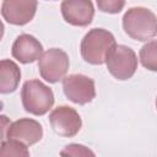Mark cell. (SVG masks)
Wrapping results in <instances>:
<instances>
[{
  "mask_svg": "<svg viewBox=\"0 0 157 157\" xmlns=\"http://www.w3.org/2000/svg\"><path fill=\"white\" fill-rule=\"evenodd\" d=\"M1 156H29V151L27 150V145L22 144L21 141L7 139L2 140L1 142V150H0Z\"/></svg>",
  "mask_w": 157,
  "mask_h": 157,
  "instance_id": "obj_14",
  "label": "cell"
},
{
  "mask_svg": "<svg viewBox=\"0 0 157 157\" xmlns=\"http://www.w3.org/2000/svg\"><path fill=\"white\" fill-rule=\"evenodd\" d=\"M125 33L140 42H146L157 36V17L146 7H130L123 16Z\"/></svg>",
  "mask_w": 157,
  "mask_h": 157,
  "instance_id": "obj_2",
  "label": "cell"
},
{
  "mask_svg": "<svg viewBox=\"0 0 157 157\" xmlns=\"http://www.w3.org/2000/svg\"><path fill=\"white\" fill-rule=\"evenodd\" d=\"M98 10L105 13H119L124 5L125 0H96Z\"/></svg>",
  "mask_w": 157,
  "mask_h": 157,
  "instance_id": "obj_15",
  "label": "cell"
},
{
  "mask_svg": "<svg viewBox=\"0 0 157 157\" xmlns=\"http://www.w3.org/2000/svg\"><path fill=\"white\" fill-rule=\"evenodd\" d=\"M25 110L33 115H44L54 104V93L49 86L39 80H28L21 90Z\"/></svg>",
  "mask_w": 157,
  "mask_h": 157,
  "instance_id": "obj_3",
  "label": "cell"
},
{
  "mask_svg": "<svg viewBox=\"0 0 157 157\" xmlns=\"http://www.w3.org/2000/svg\"><path fill=\"white\" fill-rule=\"evenodd\" d=\"M5 137L17 140L27 146H31L42 140L43 128L34 119L21 118L18 120L9 123V126L6 128V130L2 135V140Z\"/></svg>",
  "mask_w": 157,
  "mask_h": 157,
  "instance_id": "obj_8",
  "label": "cell"
},
{
  "mask_svg": "<svg viewBox=\"0 0 157 157\" xmlns=\"http://www.w3.org/2000/svg\"><path fill=\"white\" fill-rule=\"evenodd\" d=\"M61 156H94V152L88 147L78 144H70L60 152Z\"/></svg>",
  "mask_w": 157,
  "mask_h": 157,
  "instance_id": "obj_16",
  "label": "cell"
},
{
  "mask_svg": "<svg viewBox=\"0 0 157 157\" xmlns=\"http://www.w3.org/2000/svg\"><path fill=\"white\" fill-rule=\"evenodd\" d=\"M49 123L54 132L63 137L75 136L82 126L80 114L69 105H60L53 109L49 114Z\"/></svg>",
  "mask_w": 157,
  "mask_h": 157,
  "instance_id": "obj_7",
  "label": "cell"
},
{
  "mask_svg": "<svg viewBox=\"0 0 157 157\" xmlns=\"http://www.w3.org/2000/svg\"><path fill=\"white\" fill-rule=\"evenodd\" d=\"M115 45V38L109 31L104 28H92L81 40V56L88 64L102 65Z\"/></svg>",
  "mask_w": 157,
  "mask_h": 157,
  "instance_id": "obj_1",
  "label": "cell"
},
{
  "mask_svg": "<svg viewBox=\"0 0 157 157\" xmlns=\"http://www.w3.org/2000/svg\"><path fill=\"white\" fill-rule=\"evenodd\" d=\"M11 54L17 61L29 64L40 58L43 54V45L32 34L22 33L15 39L11 48Z\"/></svg>",
  "mask_w": 157,
  "mask_h": 157,
  "instance_id": "obj_11",
  "label": "cell"
},
{
  "mask_svg": "<svg viewBox=\"0 0 157 157\" xmlns=\"http://www.w3.org/2000/svg\"><path fill=\"white\" fill-rule=\"evenodd\" d=\"M156 108H157V98H156Z\"/></svg>",
  "mask_w": 157,
  "mask_h": 157,
  "instance_id": "obj_17",
  "label": "cell"
},
{
  "mask_svg": "<svg viewBox=\"0 0 157 157\" xmlns=\"http://www.w3.org/2000/svg\"><path fill=\"white\" fill-rule=\"evenodd\" d=\"M69 56L59 48H50L45 50L38 59V70L47 82L56 83L63 80L69 70Z\"/></svg>",
  "mask_w": 157,
  "mask_h": 157,
  "instance_id": "obj_5",
  "label": "cell"
},
{
  "mask_svg": "<svg viewBox=\"0 0 157 157\" xmlns=\"http://www.w3.org/2000/svg\"><path fill=\"white\" fill-rule=\"evenodd\" d=\"M105 65L113 77L125 81L134 76L137 69V56L131 48L117 44L108 54Z\"/></svg>",
  "mask_w": 157,
  "mask_h": 157,
  "instance_id": "obj_4",
  "label": "cell"
},
{
  "mask_svg": "<svg viewBox=\"0 0 157 157\" xmlns=\"http://www.w3.org/2000/svg\"><path fill=\"white\" fill-rule=\"evenodd\" d=\"M60 10L65 22L77 27L88 26L94 16L92 0H63Z\"/></svg>",
  "mask_w": 157,
  "mask_h": 157,
  "instance_id": "obj_10",
  "label": "cell"
},
{
  "mask_svg": "<svg viewBox=\"0 0 157 157\" xmlns=\"http://www.w3.org/2000/svg\"><path fill=\"white\" fill-rule=\"evenodd\" d=\"M37 0H2V18L13 26H23L31 22L37 11Z\"/></svg>",
  "mask_w": 157,
  "mask_h": 157,
  "instance_id": "obj_9",
  "label": "cell"
},
{
  "mask_svg": "<svg viewBox=\"0 0 157 157\" xmlns=\"http://www.w3.org/2000/svg\"><path fill=\"white\" fill-rule=\"evenodd\" d=\"M63 91L69 101L83 105L96 97L94 81L82 74H71L63 78Z\"/></svg>",
  "mask_w": 157,
  "mask_h": 157,
  "instance_id": "obj_6",
  "label": "cell"
},
{
  "mask_svg": "<svg viewBox=\"0 0 157 157\" xmlns=\"http://www.w3.org/2000/svg\"><path fill=\"white\" fill-rule=\"evenodd\" d=\"M142 66L150 71H157V39L150 40L142 45L139 53Z\"/></svg>",
  "mask_w": 157,
  "mask_h": 157,
  "instance_id": "obj_13",
  "label": "cell"
},
{
  "mask_svg": "<svg viewBox=\"0 0 157 157\" xmlns=\"http://www.w3.org/2000/svg\"><path fill=\"white\" fill-rule=\"evenodd\" d=\"M20 80L21 70L18 65L10 59H2L0 61V92L2 94L15 92Z\"/></svg>",
  "mask_w": 157,
  "mask_h": 157,
  "instance_id": "obj_12",
  "label": "cell"
}]
</instances>
